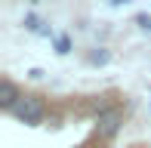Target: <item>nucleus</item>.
Wrapping results in <instances>:
<instances>
[{
	"label": "nucleus",
	"mask_w": 151,
	"mask_h": 148,
	"mask_svg": "<svg viewBox=\"0 0 151 148\" xmlns=\"http://www.w3.org/2000/svg\"><path fill=\"white\" fill-rule=\"evenodd\" d=\"M12 117L19 124H25V126H37L46 117V102L40 96H22V102L12 108Z\"/></svg>",
	"instance_id": "1"
},
{
	"label": "nucleus",
	"mask_w": 151,
	"mask_h": 148,
	"mask_svg": "<svg viewBox=\"0 0 151 148\" xmlns=\"http://www.w3.org/2000/svg\"><path fill=\"white\" fill-rule=\"evenodd\" d=\"M120 124H123L120 108H111V111L99 114V117H96V133H99V139H114L120 133Z\"/></svg>",
	"instance_id": "2"
},
{
	"label": "nucleus",
	"mask_w": 151,
	"mask_h": 148,
	"mask_svg": "<svg viewBox=\"0 0 151 148\" xmlns=\"http://www.w3.org/2000/svg\"><path fill=\"white\" fill-rule=\"evenodd\" d=\"M22 96H25V93L19 90V86L12 83L9 77H3V80H0V108H3V111H9V114H12V108L22 102Z\"/></svg>",
	"instance_id": "3"
},
{
	"label": "nucleus",
	"mask_w": 151,
	"mask_h": 148,
	"mask_svg": "<svg viewBox=\"0 0 151 148\" xmlns=\"http://www.w3.org/2000/svg\"><path fill=\"white\" fill-rule=\"evenodd\" d=\"M86 62H90V65H108V62H111V52L99 46V50H93L90 56H86Z\"/></svg>",
	"instance_id": "4"
},
{
	"label": "nucleus",
	"mask_w": 151,
	"mask_h": 148,
	"mask_svg": "<svg viewBox=\"0 0 151 148\" xmlns=\"http://www.w3.org/2000/svg\"><path fill=\"white\" fill-rule=\"evenodd\" d=\"M52 46H56L59 56H68V52H71V37H68V34H59L56 40H52Z\"/></svg>",
	"instance_id": "5"
},
{
	"label": "nucleus",
	"mask_w": 151,
	"mask_h": 148,
	"mask_svg": "<svg viewBox=\"0 0 151 148\" xmlns=\"http://www.w3.org/2000/svg\"><path fill=\"white\" fill-rule=\"evenodd\" d=\"M25 28H28V31H34V34H40V31H43V25H40V19L31 12V16H25Z\"/></svg>",
	"instance_id": "6"
},
{
	"label": "nucleus",
	"mask_w": 151,
	"mask_h": 148,
	"mask_svg": "<svg viewBox=\"0 0 151 148\" xmlns=\"http://www.w3.org/2000/svg\"><path fill=\"white\" fill-rule=\"evenodd\" d=\"M136 25H139L142 31H151V16L148 12H139V16H136Z\"/></svg>",
	"instance_id": "7"
},
{
	"label": "nucleus",
	"mask_w": 151,
	"mask_h": 148,
	"mask_svg": "<svg viewBox=\"0 0 151 148\" xmlns=\"http://www.w3.org/2000/svg\"><path fill=\"white\" fill-rule=\"evenodd\" d=\"M28 77H31V80H40V77H43V71H40V68H31Z\"/></svg>",
	"instance_id": "8"
},
{
	"label": "nucleus",
	"mask_w": 151,
	"mask_h": 148,
	"mask_svg": "<svg viewBox=\"0 0 151 148\" xmlns=\"http://www.w3.org/2000/svg\"><path fill=\"white\" fill-rule=\"evenodd\" d=\"M123 3H129V0H111V6H123Z\"/></svg>",
	"instance_id": "9"
},
{
	"label": "nucleus",
	"mask_w": 151,
	"mask_h": 148,
	"mask_svg": "<svg viewBox=\"0 0 151 148\" xmlns=\"http://www.w3.org/2000/svg\"><path fill=\"white\" fill-rule=\"evenodd\" d=\"M148 96H151V90H148ZM148 117H151V99H148Z\"/></svg>",
	"instance_id": "10"
},
{
	"label": "nucleus",
	"mask_w": 151,
	"mask_h": 148,
	"mask_svg": "<svg viewBox=\"0 0 151 148\" xmlns=\"http://www.w3.org/2000/svg\"><path fill=\"white\" fill-rule=\"evenodd\" d=\"M31 3H40V0H31Z\"/></svg>",
	"instance_id": "11"
}]
</instances>
